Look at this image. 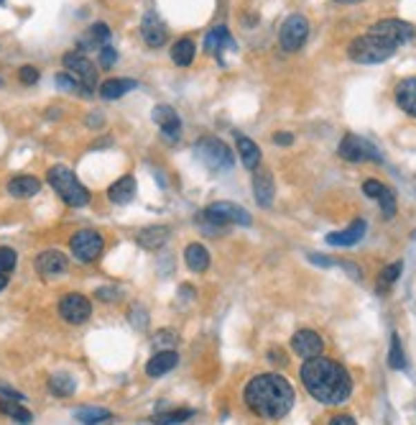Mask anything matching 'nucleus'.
Masks as SVG:
<instances>
[{
	"label": "nucleus",
	"instance_id": "f257e3e1",
	"mask_svg": "<svg viewBox=\"0 0 416 425\" xmlns=\"http://www.w3.org/2000/svg\"><path fill=\"white\" fill-rule=\"evenodd\" d=\"M301 382L307 392L322 405H342L352 395V377L334 359L314 356L301 366Z\"/></svg>",
	"mask_w": 416,
	"mask_h": 425
},
{
	"label": "nucleus",
	"instance_id": "f03ea898",
	"mask_svg": "<svg viewBox=\"0 0 416 425\" xmlns=\"http://www.w3.org/2000/svg\"><path fill=\"white\" fill-rule=\"evenodd\" d=\"M243 400L253 415L281 420L294 408V387L281 374H258L245 384Z\"/></svg>",
	"mask_w": 416,
	"mask_h": 425
},
{
	"label": "nucleus",
	"instance_id": "7ed1b4c3",
	"mask_svg": "<svg viewBox=\"0 0 416 425\" xmlns=\"http://www.w3.org/2000/svg\"><path fill=\"white\" fill-rule=\"evenodd\" d=\"M46 179H49V185L54 188V192H57L69 208H84V205L92 200L90 190L84 188L82 182L75 177V172L69 170V167H64V164L51 167Z\"/></svg>",
	"mask_w": 416,
	"mask_h": 425
},
{
	"label": "nucleus",
	"instance_id": "20e7f679",
	"mask_svg": "<svg viewBox=\"0 0 416 425\" xmlns=\"http://www.w3.org/2000/svg\"><path fill=\"white\" fill-rule=\"evenodd\" d=\"M399 46H393L391 42H386L383 36L378 34H363L358 39H352L348 46V54L352 62H358V64H381V62L391 60L393 54H396Z\"/></svg>",
	"mask_w": 416,
	"mask_h": 425
},
{
	"label": "nucleus",
	"instance_id": "39448f33",
	"mask_svg": "<svg viewBox=\"0 0 416 425\" xmlns=\"http://www.w3.org/2000/svg\"><path fill=\"white\" fill-rule=\"evenodd\" d=\"M194 154L209 172H230L235 164V156L230 152V146L217 136H202L194 144Z\"/></svg>",
	"mask_w": 416,
	"mask_h": 425
},
{
	"label": "nucleus",
	"instance_id": "423d86ee",
	"mask_svg": "<svg viewBox=\"0 0 416 425\" xmlns=\"http://www.w3.org/2000/svg\"><path fill=\"white\" fill-rule=\"evenodd\" d=\"M202 221L212 226V228H225V226H250L253 218L245 208L235 203H227V200H220V203H212L202 210Z\"/></svg>",
	"mask_w": 416,
	"mask_h": 425
},
{
	"label": "nucleus",
	"instance_id": "0eeeda50",
	"mask_svg": "<svg viewBox=\"0 0 416 425\" xmlns=\"http://www.w3.org/2000/svg\"><path fill=\"white\" fill-rule=\"evenodd\" d=\"M102 248H105V238L97 230H77L75 236L69 238V251L84 264L100 259Z\"/></svg>",
	"mask_w": 416,
	"mask_h": 425
},
{
	"label": "nucleus",
	"instance_id": "6e6552de",
	"mask_svg": "<svg viewBox=\"0 0 416 425\" xmlns=\"http://www.w3.org/2000/svg\"><path fill=\"white\" fill-rule=\"evenodd\" d=\"M309 39V21L301 13H294L281 24L278 31V44L286 51H299Z\"/></svg>",
	"mask_w": 416,
	"mask_h": 425
},
{
	"label": "nucleus",
	"instance_id": "1a4fd4ad",
	"mask_svg": "<svg viewBox=\"0 0 416 425\" xmlns=\"http://www.w3.org/2000/svg\"><path fill=\"white\" fill-rule=\"evenodd\" d=\"M62 64H64V69H67L69 75L75 77V80H79L84 90L92 95V90L97 87V69H95V64L84 57L82 51H69V54H64Z\"/></svg>",
	"mask_w": 416,
	"mask_h": 425
},
{
	"label": "nucleus",
	"instance_id": "9d476101",
	"mask_svg": "<svg viewBox=\"0 0 416 425\" xmlns=\"http://www.w3.org/2000/svg\"><path fill=\"white\" fill-rule=\"evenodd\" d=\"M337 152H340V156L342 159H348V162H383L381 152H378L370 141L355 136V134H348V136L342 138Z\"/></svg>",
	"mask_w": 416,
	"mask_h": 425
},
{
	"label": "nucleus",
	"instance_id": "9b49d317",
	"mask_svg": "<svg viewBox=\"0 0 416 425\" xmlns=\"http://www.w3.org/2000/svg\"><path fill=\"white\" fill-rule=\"evenodd\" d=\"M59 315L72 325H82L90 320L92 315V302L79 292H69L59 300Z\"/></svg>",
	"mask_w": 416,
	"mask_h": 425
},
{
	"label": "nucleus",
	"instance_id": "f8f14e48",
	"mask_svg": "<svg viewBox=\"0 0 416 425\" xmlns=\"http://www.w3.org/2000/svg\"><path fill=\"white\" fill-rule=\"evenodd\" d=\"M370 34H378L386 42H391L393 46H401V44L414 39L416 28L406 21H401V18H386V21H378V24L370 26Z\"/></svg>",
	"mask_w": 416,
	"mask_h": 425
},
{
	"label": "nucleus",
	"instance_id": "ddd939ff",
	"mask_svg": "<svg viewBox=\"0 0 416 425\" xmlns=\"http://www.w3.org/2000/svg\"><path fill=\"white\" fill-rule=\"evenodd\" d=\"M153 120H156L158 128H161L164 141L176 144V141L182 138V118H179V113H176L171 105H156V108H153Z\"/></svg>",
	"mask_w": 416,
	"mask_h": 425
},
{
	"label": "nucleus",
	"instance_id": "4468645a",
	"mask_svg": "<svg viewBox=\"0 0 416 425\" xmlns=\"http://www.w3.org/2000/svg\"><path fill=\"white\" fill-rule=\"evenodd\" d=\"M292 349L299 354L304 361L307 359H314V356H322V351H325V341H322V336L316 331H309V328H304V331H296L292 338Z\"/></svg>",
	"mask_w": 416,
	"mask_h": 425
},
{
	"label": "nucleus",
	"instance_id": "2eb2a0df",
	"mask_svg": "<svg viewBox=\"0 0 416 425\" xmlns=\"http://www.w3.org/2000/svg\"><path fill=\"white\" fill-rule=\"evenodd\" d=\"M141 36L143 42L149 44L151 49H161L164 44L169 42V31H167V24L161 21V18L149 10L146 16H143V24H141Z\"/></svg>",
	"mask_w": 416,
	"mask_h": 425
},
{
	"label": "nucleus",
	"instance_id": "dca6fc26",
	"mask_svg": "<svg viewBox=\"0 0 416 425\" xmlns=\"http://www.w3.org/2000/svg\"><path fill=\"white\" fill-rule=\"evenodd\" d=\"M36 269L41 277H59V274L67 272V256L57 251V248H49V251H41L36 256Z\"/></svg>",
	"mask_w": 416,
	"mask_h": 425
},
{
	"label": "nucleus",
	"instance_id": "f3484780",
	"mask_svg": "<svg viewBox=\"0 0 416 425\" xmlns=\"http://www.w3.org/2000/svg\"><path fill=\"white\" fill-rule=\"evenodd\" d=\"M366 221H352L345 230H334L327 233V244L330 246H355L360 238L366 236Z\"/></svg>",
	"mask_w": 416,
	"mask_h": 425
},
{
	"label": "nucleus",
	"instance_id": "a211bd4d",
	"mask_svg": "<svg viewBox=\"0 0 416 425\" xmlns=\"http://www.w3.org/2000/svg\"><path fill=\"white\" fill-rule=\"evenodd\" d=\"M235 46L238 44L233 42V36H230V31H227L225 26H215L207 34V39H205V49L209 54H215L217 60H223V51L225 49H235Z\"/></svg>",
	"mask_w": 416,
	"mask_h": 425
},
{
	"label": "nucleus",
	"instance_id": "6ab92c4d",
	"mask_svg": "<svg viewBox=\"0 0 416 425\" xmlns=\"http://www.w3.org/2000/svg\"><path fill=\"white\" fill-rule=\"evenodd\" d=\"M176 364H179V356H176L174 349L158 351V354H153V356L149 359V364H146V374L156 379V377L169 374V372H171Z\"/></svg>",
	"mask_w": 416,
	"mask_h": 425
},
{
	"label": "nucleus",
	"instance_id": "aec40b11",
	"mask_svg": "<svg viewBox=\"0 0 416 425\" xmlns=\"http://www.w3.org/2000/svg\"><path fill=\"white\" fill-rule=\"evenodd\" d=\"M396 102L406 116L416 118V77H406L396 85Z\"/></svg>",
	"mask_w": 416,
	"mask_h": 425
},
{
	"label": "nucleus",
	"instance_id": "412c9836",
	"mask_svg": "<svg viewBox=\"0 0 416 425\" xmlns=\"http://www.w3.org/2000/svg\"><path fill=\"white\" fill-rule=\"evenodd\" d=\"M108 197L110 203L115 205H128L135 197V177L133 174H125V177L115 179L108 188Z\"/></svg>",
	"mask_w": 416,
	"mask_h": 425
},
{
	"label": "nucleus",
	"instance_id": "4be33fe9",
	"mask_svg": "<svg viewBox=\"0 0 416 425\" xmlns=\"http://www.w3.org/2000/svg\"><path fill=\"white\" fill-rule=\"evenodd\" d=\"M253 192H256V200H258L261 208H268L274 203V177L268 170H258L253 174Z\"/></svg>",
	"mask_w": 416,
	"mask_h": 425
},
{
	"label": "nucleus",
	"instance_id": "5701e85b",
	"mask_svg": "<svg viewBox=\"0 0 416 425\" xmlns=\"http://www.w3.org/2000/svg\"><path fill=\"white\" fill-rule=\"evenodd\" d=\"M135 241H138V246L146 248V251H156V248H161L169 241V228L167 226H146V228L135 236Z\"/></svg>",
	"mask_w": 416,
	"mask_h": 425
},
{
	"label": "nucleus",
	"instance_id": "b1692460",
	"mask_svg": "<svg viewBox=\"0 0 416 425\" xmlns=\"http://www.w3.org/2000/svg\"><path fill=\"white\" fill-rule=\"evenodd\" d=\"M41 190V182L31 174H18L8 182V195L18 197V200H26V197H34L36 192Z\"/></svg>",
	"mask_w": 416,
	"mask_h": 425
},
{
	"label": "nucleus",
	"instance_id": "393cba45",
	"mask_svg": "<svg viewBox=\"0 0 416 425\" xmlns=\"http://www.w3.org/2000/svg\"><path fill=\"white\" fill-rule=\"evenodd\" d=\"M135 80H128V77H115V80H105L100 85V98L105 100H117V98H123L128 95L131 90H135Z\"/></svg>",
	"mask_w": 416,
	"mask_h": 425
},
{
	"label": "nucleus",
	"instance_id": "a878e982",
	"mask_svg": "<svg viewBox=\"0 0 416 425\" xmlns=\"http://www.w3.org/2000/svg\"><path fill=\"white\" fill-rule=\"evenodd\" d=\"M110 36H113V31H110L108 24H92L90 28H87V34L82 36V42H79V49H84V46H90V49H102V46H108L110 44Z\"/></svg>",
	"mask_w": 416,
	"mask_h": 425
},
{
	"label": "nucleus",
	"instance_id": "bb28decb",
	"mask_svg": "<svg viewBox=\"0 0 416 425\" xmlns=\"http://www.w3.org/2000/svg\"><path fill=\"white\" fill-rule=\"evenodd\" d=\"M238 154H240L243 164L248 167V170H258L261 164V149L258 144L253 141V138L243 136V134H238Z\"/></svg>",
	"mask_w": 416,
	"mask_h": 425
},
{
	"label": "nucleus",
	"instance_id": "cd10ccee",
	"mask_svg": "<svg viewBox=\"0 0 416 425\" xmlns=\"http://www.w3.org/2000/svg\"><path fill=\"white\" fill-rule=\"evenodd\" d=\"M184 262H187V266H189L191 272H207L209 251L202 244H189L187 251H184Z\"/></svg>",
	"mask_w": 416,
	"mask_h": 425
},
{
	"label": "nucleus",
	"instance_id": "c85d7f7f",
	"mask_svg": "<svg viewBox=\"0 0 416 425\" xmlns=\"http://www.w3.org/2000/svg\"><path fill=\"white\" fill-rule=\"evenodd\" d=\"M194 54H197V46H194V42H191L189 36L179 39L171 46V60H174L176 67H189L191 62H194Z\"/></svg>",
	"mask_w": 416,
	"mask_h": 425
},
{
	"label": "nucleus",
	"instance_id": "c756f323",
	"mask_svg": "<svg viewBox=\"0 0 416 425\" xmlns=\"http://www.w3.org/2000/svg\"><path fill=\"white\" fill-rule=\"evenodd\" d=\"M75 417L82 425H108L113 423V413L105 408H77Z\"/></svg>",
	"mask_w": 416,
	"mask_h": 425
},
{
	"label": "nucleus",
	"instance_id": "7c9ffc66",
	"mask_svg": "<svg viewBox=\"0 0 416 425\" xmlns=\"http://www.w3.org/2000/svg\"><path fill=\"white\" fill-rule=\"evenodd\" d=\"M49 390L54 397H72L77 390V382H75V377L72 374H51L49 377Z\"/></svg>",
	"mask_w": 416,
	"mask_h": 425
},
{
	"label": "nucleus",
	"instance_id": "2f4dec72",
	"mask_svg": "<svg viewBox=\"0 0 416 425\" xmlns=\"http://www.w3.org/2000/svg\"><path fill=\"white\" fill-rule=\"evenodd\" d=\"M0 413L8 415L10 420H16V423H21V425L34 423V415L23 408V402H0Z\"/></svg>",
	"mask_w": 416,
	"mask_h": 425
},
{
	"label": "nucleus",
	"instance_id": "473e14b6",
	"mask_svg": "<svg viewBox=\"0 0 416 425\" xmlns=\"http://www.w3.org/2000/svg\"><path fill=\"white\" fill-rule=\"evenodd\" d=\"M191 415H194V410L179 408V410H169V413H156V415H153V423L156 425H179V423H187Z\"/></svg>",
	"mask_w": 416,
	"mask_h": 425
},
{
	"label": "nucleus",
	"instance_id": "72a5a7b5",
	"mask_svg": "<svg viewBox=\"0 0 416 425\" xmlns=\"http://www.w3.org/2000/svg\"><path fill=\"white\" fill-rule=\"evenodd\" d=\"M388 366L401 372V369H406V356H404V349H401V338L393 333L391 336V354H388Z\"/></svg>",
	"mask_w": 416,
	"mask_h": 425
},
{
	"label": "nucleus",
	"instance_id": "f704fd0d",
	"mask_svg": "<svg viewBox=\"0 0 416 425\" xmlns=\"http://www.w3.org/2000/svg\"><path fill=\"white\" fill-rule=\"evenodd\" d=\"M54 82H57L62 90H67V93H77V95H90L87 90L82 87V82L79 80H75V77L69 75V72H59L57 77H54Z\"/></svg>",
	"mask_w": 416,
	"mask_h": 425
},
{
	"label": "nucleus",
	"instance_id": "c9c22d12",
	"mask_svg": "<svg viewBox=\"0 0 416 425\" xmlns=\"http://www.w3.org/2000/svg\"><path fill=\"white\" fill-rule=\"evenodd\" d=\"M18 254L10 246H0V274H10L16 269Z\"/></svg>",
	"mask_w": 416,
	"mask_h": 425
},
{
	"label": "nucleus",
	"instance_id": "e433bc0d",
	"mask_svg": "<svg viewBox=\"0 0 416 425\" xmlns=\"http://www.w3.org/2000/svg\"><path fill=\"white\" fill-rule=\"evenodd\" d=\"M378 203H381L383 215H386V218H393V215H396V195H393L391 188L383 190L381 197H378Z\"/></svg>",
	"mask_w": 416,
	"mask_h": 425
},
{
	"label": "nucleus",
	"instance_id": "4c0bfd02",
	"mask_svg": "<svg viewBox=\"0 0 416 425\" xmlns=\"http://www.w3.org/2000/svg\"><path fill=\"white\" fill-rule=\"evenodd\" d=\"M401 269H404V264L401 262H393L391 266H386V269L381 272V287H391L393 282L399 280Z\"/></svg>",
	"mask_w": 416,
	"mask_h": 425
},
{
	"label": "nucleus",
	"instance_id": "58836bf2",
	"mask_svg": "<svg viewBox=\"0 0 416 425\" xmlns=\"http://www.w3.org/2000/svg\"><path fill=\"white\" fill-rule=\"evenodd\" d=\"M153 343H156V346H169V349H171V346H176V343H179V336H176L174 331L164 328V331H158V333H156Z\"/></svg>",
	"mask_w": 416,
	"mask_h": 425
},
{
	"label": "nucleus",
	"instance_id": "ea45409f",
	"mask_svg": "<svg viewBox=\"0 0 416 425\" xmlns=\"http://www.w3.org/2000/svg\"><path fill=\"white\" fill-rule=\"evenodd\" d=\"M18 80H21L23 85H36V82H39V69L31 67V64H26V67L18 69Z\"/></svg>",
	"mask_w": 416,
	"mask_h": 425
},
{
	"label": "nucleus",
	"instance_id": "a19ab883",
	"mask_svg": "<svg viewBox=\"0 0 416 425\" xmlns=\"http://www.w3.org/2000/svg\"><path fill=\"white\" fill-rule=\"evenodd\" d=\"M383 190H386V185H383V182H378V179H366V182H363V192H366L368 197H373V200H378V197H381Z\"/></svg>",
	"mask_w": 416,
	"mask_h": 425
},
{
	"label": "nucleus",
	"instance_id": "79ce46f5",
	"mask_svg": "<svg viewBox=\"0 0 416 425\" xmlns=\"http://www.w3.org/2000/svg\"><path fill=\"white\" fill-rule=\"evenodd\" d=\"M115 62H117V51L113 49L110 44H108V46H102V49H100V67L102 69H110L113 64H115Z\"/></svg>",
	"mask_w": 416,
	"mask_h": 425
},
{
	"label": "nucleus",
	"instance_id": "37998d69",
	"mask_svg": "<svg viewBox=\"0 0 416 425\" xmlns=\"http://www.w3.org/2000/svg\"><path fill=\"white\" fill-rule=\"evenodd\" d=\"M0 402H26V397L21 395V392L10 390V387H6V384H0Z\"/></svg>",
	"mask_w": 416,
	"mask_h": 425
},
{
	"label": "nucleus",
	"instance_id": "c03bdc74",
	"mask_svg": "<svg viewBox=\"0 0 416 425\" xmlns=\"http://www.w3.org/2000/svg\"><path fill=\"white\" fill-rule=\"evenodd\" d=\"M97 298L105 300V302H110V300L117 298V289L115 287H100V289H97Z\"/></svg>",
	"mask_w": 416,
	"mask_h": 425
},
{
	"label": "nucleus",
	"instance_id": "a18cd8bd",
	"mask_svg": "<svg viewBox=\"0 0 416 425\" xmlns=\"http://www.w3.org/2000/svg\"><path fill=\"white\" fill-rule=\"evenodd\" d=\"M330 425H358V423H355V417L352 415H334L332 420H330Z\"/></svg>",
	"mask_w": 416,
	"mask_h": 425
},
{
	"label": "nucleus",
	"instance_id": "49530a36",
	"mask_svg": "<svg viewBox=\"0 0 416 425\" xmlns=\"http://www.w3.org/2000/svg\"><path fill=\"white\" fill-rule=\"evenodd\" d=\"M292 141H294L292 134H276L274 136V144H278V146H289Z\"/></svg>",
	"mask_w": 416,
	"mask_h": 425
},
{
	"label": "nucleus",
	"instance_id": "de8ad7c7",
	"mask_svg": "<svg viewBox=\"0 0 416 425\" xmlns=\"http://www.w3.org/2000/svg\"><path fill=\"white\" fill-rule=\"evenodd\" d=\"M309 259H312L314 264H319V266H332L330 259H322V256H316V254H309Z\"/></svg>",
	"mask_w": 416,
	"mask_h": 425
},
{
	"label": "nucleus",
	"instance_id": "09e8293b",
	"mask_svg": "<svg viewBox=\"0 0 416 425\" xmlns=\"http://www.w3.org/2000/svg\"><path fill=\"white\" fill-rule=\"evenodd\" d=\"M8 287V274H0V289Z\"/></svg>",
	"mask_w": 416,
	"mask_h": 425
},
{
	"label": "nucleus",
	"instance_id": "8fccbe9b",
	"mask_svg": "<svg viewBox=\"0 0 416 425\" xmlns=\"http://www.w3.org/2000/svg\"><path fill=\"white\" fill-rule=\"evenodd\" d=\"M337 3H358V0H337Z\"/></svg>",
	"mask_w": 416,
	"mask_h": 425
},
{
	"label": "nucleus",
	"instance_id": "3c124183",
	"mask_svg": "<svg viewBox=\"0 0 416 425\" xmlns=\"http://www.w3.org/2000/svg\"><path fill=\"white\" fill-rule=\"evenodd\" d=\"M0 85H3V80H0Z\"/></svg>",
	"mask_w": 416,
	"mask_h": 425
},
{
	"label": "nucleus",
	"instance_id": "603ef678",
	"mask_svg": "<svg viewBox=\"0 0 416 425\" xmlns=\"http://www.w3.org/2000/svg\"><path fill=\"white\" fill-rule=\"evenodd\" d=\"M0 3H6V0H0Z\"/></svg>",
	"mask_w": 416,
	"mask_h": 425
},
{
	"label": "nucleus",
	"instance_id": "864d4df0",
	"mask_svg": "<svg viewBox=\"0 0 416 425\" xmlns=\"http://www.w3.org/2000/svg\"><path fill=\"white\" fill-rule=\"evenodd\" d=\"M414 236H416V233H414Z\"/></svg>",
	"mask_w": 416,
	"mask_h": 425
}]
</instances>
